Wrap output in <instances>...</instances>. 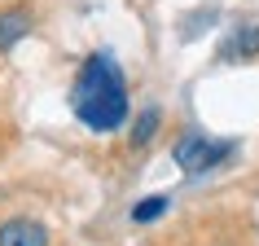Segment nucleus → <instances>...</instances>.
<instances>
[{
  "label": "nucleus",
  "instance_id": "obj_2",
  "mask_svg": "<svg viewBox=\"0 0 259 246\" xmlns=\"http://www.w3.org/2000/svg\"><path fill=\"white\" fill-rule=\"evenodd\" d=\"M233 154H237V141H229V137H206V132H198V128L180 132L176 145H171V158H176V167L185 172V176H206V172L224 167Z\"/></svg>",
  "mask_w": 259,
  "mask_h": 246
},
{
  "label": "nucleus",
  "instance_id": "obj_1",
  "mask_svg": "<svg viewBox=\"0 0 259 246\" xmlns=\"http://www.w3.org/2000/svg\"><path fill=\"white\" fill-rule=\"evenodd\" d=\"M70 110L88 132H119L132 119V97H127V75L114 62V53L97 49L79 62L75 84H70Z\"/></svg>",
  "mask_w": 259,
  "mask_h": 246
},
{
  "label": "nucleus",
  "instance_id": "obj_4",
  "mask_svg": "<svg viewBox=\"0 0 259 246\" xmlns=\"http://www.w3.org/2000/svg\"><path fill=\"white\" fill-rule=\"evenodd\" d=\"M31 31H35V14H31V5H9V9H0V53L18 49Z\"/></svg>",
  "mask_w": 259,
  "mask_h": 246
},
{
  "label": "nucleus",
  "instance_id": "obj_6",
  "mask_svg": "<svg viewBox=\"0 0 259 246\" xmlns=\"http://www.w3.org/2000/svg\"><path fill=\"white\" fill-rule=\"evenodd\" d=\"M127 123H132V128H127V145H132V150H145V145L163 132V110H158V106H145L137 119H127Z\"/></svg>",
  "mask_w": 259,
  "mask_h": 246
},
{
  "label": "nucleus",
  "instance_id": "obj_5",
  "mask_svg": "<svg viewBox=\"0 0 259 246\" xmlns=\"http://www.w3.org/2000/svg\"><path fill=\"white\" fill-rule=\"evenodd\" d=\"M250 57H259V22L233 27L220 44V62H250Z\"/></svg>",
  "mask_w": 259,
  "mask_h": 246
},
{
  "label": "nucleus",
  "instance_id": "obj_3",
  "mask_svg": "<svg viewBox=\"0 0 259 246\" xmlns=\"http://www.w3.org/2000/svg\"><path fill=\"white\" fill-rule=\"evenodd\" d=\"M0 246H49V229L35 216H9L0 220Z\"/></svg>",
  "mask_w": 259,
  "mask_h": 246
},
{
  "label": "nucleus",
  "instance_id": "obj_7",
  "mask_svg": "<svg viewBox=\"0 0 259 246\" xmlns=\"http://www.w3.org/2000/svg\"><path fill=\"white\" fill-rule=\"evenodd\" d=\"M167 211H171V193H150V198H141V202H132V224H154V220H163Z\"/></svg>",
  "mask_w": 259,
  "mask_h": 246
}]
</instances>
